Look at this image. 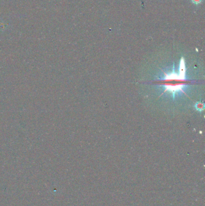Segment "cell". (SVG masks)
Here are the masks:
<instances>
[{
  "mask_svg": "<svg viewBox=\"0 0 205 206\" xmlns=\"http://www.w3.org/2000/svg\"><path fill=\"white\" fill-rule=\"evenodd\" d=\"M191 1L194 4L196 5H198L200 4L202 2L203 0H191Z\"/></svg>",
  "mask_w": 205,
  "mask_h": 206,
  "instance_id": "obj_1",
  "label": "cell"
}]
</instances>
